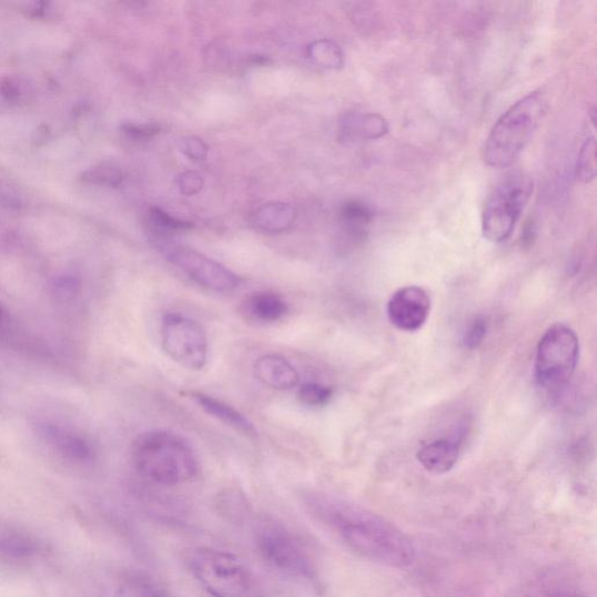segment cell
<instances>
[{"label":"cell","mask_w":597,"mask_h":597,"mask_svg":"<svg viewBox=\"0 0 597 597\" xmlns=\"http://www.w3.org/2000/svg\"><path fill=\"white\" fill-rule=\"evenodd\" d=\"M254 374L261 383L277 389H290L301 382V375L289 360L275 354L261 356L255 362Z\"/></svg>","instance_id":"cell-12"},{"label":"cell","mask_w":597,"mask_h":597,"mask_svg":"<svg viewBox=\"0 0 597 597\" xmlns=\"http://www.w3.org/2000/svg\"><path fill=\"white\" fill-rule=\"evenodd\" d=\"M178 186L182 194L192 196L201 192L203 188V178L198 172H185L178 178Z\"/></svg>","instance_id":"cell-28"},{"label":"cell","mask_w":597,"mask_h":597,"mask_svg":"<svg viewBox=\"0 0 597 597\" xmlns=\"http://www.w3.org/2000/svg\"><path fill=\"white\" fill-rule=\"evenodd\" d=\"M550 597H584V596L578 593L565 590V591H557Z\"/></svg>","instance_id":"cell-30"},{"label":"cell","mask_w":597,"mask_h":597,"mask_svg":"<svg viewBox=\"0 0 597 597\" xmlns=\"http://www.w3.org/2000/svg\"><path fill=\"white\" fill-rule=\"evenodd\" d=\"M0 206L12 212H20L26 206L24 198L6 180H0Z\"/></svg>","instance_id":"cell-25"},{"label":"cell","mask_w":597,"mask_h":597,"mask_svg":"<svg viewBox=\"0 0 597 597\" xmlns=\"http://www.w3.org/2000/svg\"><path fill=\"white\" fill-rule=\"evenodd\" d=\"M132 461L138 473L162 486L186 484L200 469L191 444L183 436L164 429L138 436L132 446Z\"/></svg>","instance_id":"cell-2"},{"label":"cell","mask_w":597,"mask_h":597,"mask_svg":"<svg viewBox=\"0 0 597 597\" xmlns=\"http://www.w3.org/2000/svg\"><path fill=\"white\" fill-rule=\"evenodd\" d=\"M389 132L387 120L375 112H351L340 120V140L346 143L382 140Z\"/></svg>","instance_id":"cell-11"},{"label":"cell","mask_w":597,"mask_h":597,"mask_svg":"<svg viewBox=\"0 0 597 597\" xmlns=\"http://www.w3.org/2000/svg\"><path fill=\"white\" fill-rule=\"evenodd\" d=\"M547 110L542 90L518 100L493 127L485 148V163L493 169L512 166L532 142Z\"/></svg>","instance_id":"cell-3"},{"label":"cell","mask_w":597,"mask_h":597,"mask_svg":"<svg viewBox=\"0 0 597 597\" xmlns=\"http://www.w3.org/2000/svg\"><path fill=\"white\" fill-rule=\"evenodd\" d=\"M296 211L284 202H272L261 206L255 214L254 223L260 231L267 234H282L294 224Z\"/></svg>","instance_id":"cell-17"},{"label":"cell","mask_w":597,"mask_h":597,"mask_svg":"<svg viewBox=\"0 0 597 597\" xmlns=\"http://www.w3.org/2000/svg\"><path fill=\"white\" fill-rule=\"evenodd\" d=\"M82 180L90 185L117 189L124 180L122 170L111 163H102L83 173Z\"/></svg>","instance_id":"cell-20"},{"label":"cell","mask_w":597,"mask_h":597,"mask_svg":"<svg viewBox=\"0 0 597 597\" xmlns=\"http://www.w3.org/2000/svg\"><path fill=\"white\" fill-rule=\"evenodd\" d=\"M48 436L50 442L64 455L68 454L75 458H80V461H85L91 454L90 446L73 434L51 428L48 432Z\"/></svg>","instance_id":"cell-19"},{"label":"cell","mask_w":597,"mask_h":597,"mask_svg":"<svg viewBox=\"0 0 597 597\" xmlns=\"http://www.w3.org/2000/svg\"><path fill=\"white\" fill-rule=\"evenodd\" d=\"M488 331V325L485 318L477 317L473 321L464 336L465 347L474 351L484 342Z\"/></svg>","instance_id":"cell-26"},{"label":"cell","mask_w":597,"mask_h":597,"mask_svg":"<svg viewBox=\"0 0 597 597\" xmlns=\"http://www.w3.org/2000/svg\"><path fill=\"white\" fill-rule=\"evenodd\" d=\"M189 563L194 578L214 597H265L249 568L231 554L199 548Z\"/></svg>","instance_id":"cell-4"},{"label":"cell","mask_w":597,"mask_h":597,"mask_svg":"<svg viewBox=\"0 0 597 597\" xmlns=\"http://www.w3.org/2000/svg\"><path fill=\"white\" fill-rule=\"evenodd\" d=\"M149 222L159 234L183 232L193 227V223L173 217L163 210L159 209L150 210Z\"/></svg>","instance_id":"cell-22"},{"label":"cell","mask_w":597,"mask_h":597,"mask_svg":"<svg viewBox=\"0 0 597 597\" xmlns=\"http://www.w3.org/2000/svg\"><path fill=\"white\" fill-rule=\"evenodd\" d=\"M372 206L361 200H348L340 206L338 222L342 232L353 240H362L374 222Z\"/></svg>","instance_id":"cell-16"},{"label":"cell","mask_w":597,"mask_h":597,"mask_svg":"<svg viewBox=\"0 0 597 597\" xmlns=\"http://www.w3.org/2000/svg\"><path fill=\"white\" fill-rule=\"evenodd\" d=\"M159 247L172 264L202 287L215 292H233L241 284L236 273L193 249L165 241L160 242Z\"/></svg>","instance_id":"cell-9"},{"label":"cell","mask_w":597,"mask_h":597,"mask_svg":"<svg viewBox=\"0 0 597 597\" xmlns=\"http://www.w3.org/2000/svg\"><path fill=\"white\" fill-rule=\"evenodd\" d=\"M461 455V441L453 438L435 439L423 444L417 452L419 464L427 472L443 475L451 472Z\"/></svg>","instance_id":"cell-14"},{"label":"cell","mask_w":597,"mask_h":597,"mask_svg":"<svg viewBox=\"0 0 597 597\" xmlns=\"http://www.w3.org/2000/svg\"><path fill=\"white\" fill-rule=\"evenodd\" d=\"M307 505L357 555L396 568L415 561V546L393 523L326 496L313 495Z\"/></svg>","instance_id":"cell-1"},{"label":"cell","mask_w":597,"mask_h":597,"mask_svg":"<svg viewBox=\"0 0 597 597\" xmlns=\"http://www.w3.org/2000/svg\"><path fill=\"white\" fill-rule=\"evenodd\" d=\"M310 59L320 67L326 69L342 68L344 64V54L340 45L332 40H317L308 45Z\"/></svg>","instance_id":"cell-18"},{"label":"cell","mask_w":597,"mask_h":597,"mask_svg":"<svg viewBox=\"0 0 597 597\" xmlns=\"http://www.w3.org/2000/svg\"><path fill=\"white\" fill-rule=\"evenodd\" d=\"M580 355V343L576 332L557 324L548 328L540 338L535 361L537 384L555 392L568 384L576 373Z\"/></svg>","instance_id":"cell-6"},{"label":"cell","mask_w":597,"mask_h":597,"mask_svg":"<svg viewBox=\"0 0 597 597\" xmlns=\"http://www.w3.org/2000/svg\"><path fill=\"white\" fill-rule=\"evenodd\" d=\"M122 132L129 138H131V140L145 141V140H150V138L162 132V127L154 123H150V124L125 123L122 127Z\"/></svg>","instance_id":"cell-27"},{"label":"cell","mask_w":597,"mask_h":597,"mask_svg":"<svg viewBox=\"0 0 597 597\" xmlns=\"http://www.w3.org/2000/svg\"><path fill=\"white\" fill-rule=\"evenodd\" d=\"M192 397L205 413L229 427L249 436L257 435L254 424L232 405L202 393H193Z\"/></svg>","instance_id":"cell-15"},{"label":"cell","mask_w":597,"mask_h":597,"mask_svg":"<svg viewBox=\"0 0 597 597\" xmlns=\"http://www.w3.org/2000/svg\"><path fill=\"white\" fill-rule=\"evenodd\" d=\"M182 151L195 162H203L209 155V146L199 136L190 135L182 141Z\"/></svg>","instance_id":"cell-29"},{"label":"cell","mask_w":597,"mask_h":597,"mask_svg":"<svg viewBox=\"0 0 597 597\" xmlns=\"http://www.w3.org/2000/svg\"><path fill=\"white\" fill-rule=\"evenodd\" d=\"M242 313L251 321L260 324H273L289 313V304L273 292L259 291L245 296Z\"/></svg>","instance_id":"cell-13"},{"label":"cell","mask_w":597,"mask_h":597,"mask_svg":"<svg viewBox=\"0 0 597 597\" xmlns=\"http://www.w3.org/2000/svg\"><path fill=\"white\" fill-rule=\"evenodd\" d=\"M578 178L584 182H590L596 175V141L595 136L587 138L578 159Z\"/></svg>","instance_id":"cell-24"},{"label":"cell","mask_w":597,"mask_h":597,"mask_svg":"<svg viewBox=\"0 0 597 597\" xmlns=\"http://www.w3.org/2000/svg\"><path fill=\"white\" fill-rule=\"evenodd\" d=\"M162 344L171 360L189 371H201L209 361V340L196 320L180 313L163 316Z\"/></svg>","instance_id":"cell-8"},{"label":"cell","mask_w":597,"mask_h":597,"mask_svg":"<svg viewBox=\"0 0 597 597\" xmlns=\"http://www.w3.org/2000/svg\"><path fill=\"white\" fill-rule=\"evenodd\" d=\"M255 542L259 554L272 568L296 579L315 578V567L308 550L282 524L263 522L256 532Z\"/></svg>","instance_id":"cell-7"},{"label":"cell","mask_w":597,"mask_h":597,"mask_svg":"<svg viewBox=\"0 0 597 597\" xmlns=\"http://www.w3.org/2000/svg\"><path fill=\"white\" fill-rule=\"evenodd\" d=\"M386 311L389 323L397 330L417 332L429 316L431 298L419 286H405L389 297Z\"/></svg>","instance_id":"cell-10"},{"label":"cell","mask_w":597,"mask_h":597,"mask_svg":"<svg viewBox=\"0 0 597 597\" xmlns=\"http://www.w3.org/2000/svg\"><path fill=\"white\" fill-rule=\"evenodd\" d=\"M534 181L523 173L505 178L488 198L482 213V234L493 242L508 241L534 194Z\"/></svg>","instance_id":"cell-5"},{"label":"cell","mask_w":597,"mask_h":597,"mask_svg":"<svg viewBox=\"0 0 597 597\" xmlns=\"http://www.w3.org/2000/svg\"><path fill=\"white\" fill-rule=\"evenodd\" d=\"M333 389L318 383H306L298 388L297 399L307 406H324L333 398Z\"/></svg>","instance_id":"cell-23"},{"label":"cell","mask_w":597,"mask_h":597,"mask_svg":"<svg viewBox=\"0 0 597 597\" xmlns=\"http://www.w3.org/2000/svg\"><path fill=\"white\" fill-rule=\"evenodd\" d=\"M129 591L132 597H173L162 584L146 574H133L129 580Z\"/></svg>","instance_id":"cell-21"}]
</instances>
